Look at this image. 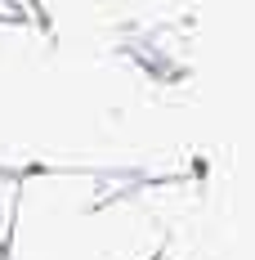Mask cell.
<instances>
[{
  "instance_id": "obj_3",
  "label": "cell",
  "mask_w": 255,
  "mask_h": 260,
  "mask_svg": "<svg viewBox=\"0 0 255 260\" xmlns=\"http://www.w3.org/2000/svg\"><path fill=\"white\" fill-rule=\"evenodd\" d=\"M72 54H143L170 27H197V0H9ZM153 63V58H148Z\"/></svg>"
},
{
  "instance_id": "obj_4",
  "label": "cell",
  "mask_w": 255,
  "mask_h": 260,
  "mask_svg": "<svg viewBox=\"0 0 255 260\" xmlns=\"http://www.w3.org/2000/svg\"><path fill=\"white\" fill-rule=\"evenodd\" d=\"M14 175H0V251H5V234H9V215H14Z\"/></svg>"
},
{
  "instance_id": "obj_2",
  "label": "cell",
  "mask_w": 255,
  "mask_h": 260,
  "mask_svg": "<svg viewBox=\"0 0 255 260\" xmlns=\"http://www.w3.org/2000/svg\"><path fill=\"white\" fill-rule=\"evenodd\" d=\"M220 171V153L184 180L27 171L14 184L0 260H161L170 234L202 207Z\"/></svg>"
},
{
  "instance_id": "obj_1",
  "label": "cell",
  "mask_w": 255,
  "mask_h": 260,
  "mask_svg": "<svg viewBox=\"0 0 255 260\" xmlns=\"http://www.w3.org/2000/svg\"><path fill=\"white\" fill-rule=\"evenodd\" d=\"M215 153L202 72L143 54H72L27 18H0V175H197Z\"/></svg>"
}]
</instances>
